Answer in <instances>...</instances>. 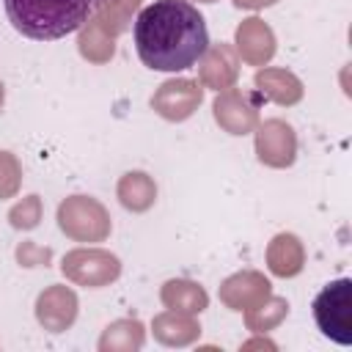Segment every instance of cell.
<instances>
[{
	"label": "cell",
	"mask_w": 352,
	"mask_h": 352,
	"mask_svg": "<svg viewBox=\"0 0 352 352\" xmlns=\"http://www.w3.org/2000/svg\"><path fill=\"white\" fill-rule=\"evenodd\" d=\"M77 316V297L66 286H50L36 300V319L50 330L60 333L66 330Z\"/></svg>",
	"instance_id": "11"
},
{
	"label": "cell",
	"mask_w": 352,
	"mask_h": 352,
	"mask_svg": "<svg viewBox=\"0 0 352 352\" xmlns=\"http://www.w3.org/2000/svg\"><path fill=\"white\" fill-rule=\"evenodd\" d=\"M256 154L270 168H289L294 162V157H297V135H294V129L280 118L264 121L258 126V132H256Z\"/></svg>",
	"instance_id": "6"
},
{
	"label": "cell",
	"mask_w": 352,
	"mask_h": 352,
	"mask_svg": "<svg viewBox=\"0 0 352 352\" xmlns=\"http://www.w3.org/2000/svg\"><path fill=\"white\" fill-rule=\"evenodd\" d=\"M239 8H264V6H272L278 0H234Z\"/></svg>",
	"instance_id": "25"
},
{
	"label": "cell",
	"mask_w": 352,
	"mask_h": 352,
	"mask_svg": "<svg viewBox=\"0 0 352 352\" xmlns=\"http://www.w3.org/2000/svg\"><path fill=\"white\" fill-rule=\"evenodd\" d=\"M138 6H140V0H99V6H96V11H94L91 19L110 38H116L118 33H124L129 28V19L138 11Z\"/></svg>",
	"instance_id": "18"
},
{
	"label": "cell",
	"mask_w": 352,
	"mask_h": 352,
	"mask_svg": "<svg viewBox=\"0 0 352 352\" xmlns=\"http://www.w3.org/2000/svg\"><path fill=\"white\" fill-rule=\"evenodd\" d=\"M201 3H214V0H201Z\"/></svg>",
	"instance_id": "27"
},
{
	"label": "cell",
	"mask_w": 352,
	"mask_h": 352,
	"mask_svg": "<svg viewBox=\"0 0 352 352\" xmlns=\"http://www.w3.org/2000/svg\"><path fill=\"white\" fill-rule=\"evenodd\" d=\"M96 6L99 0H6V14L22 36L55 41L80 30Z\"/></svg>",
	"instance_id": "2"
},
{
	"label": "cell",
	"mask_w": 352,
	"mask_h": 352,
	"mask_svg": "<svg viewBox=\"0 0 352 352\" xmlns=\"http://www.w3.org/2000/svg\"><path fill=\"white\" fill-rule=\"evenodd\" d=\"M8 220H11L14 228H22V231L36 228L38 220H41V201H38V195L22 198V201L8 212Z\"/></svg>",
	"instance_id": "22"
},
{
	"label": "cell",
	"mask_w": 352,
	"mask_h": 352,
	"mask_svg": "<svg viewBox=\"0 0 352 352\" xmlns=\"http://www.w3.org/2000/svg\"><path fill=\"white\" fill-rule=\"evenodd\" d=\"M160 297H162L165 308L182 311V314H201L206 308V302H209L206 292L192 280H168L162 286Z\"/></svg>",
	"instance_id": "16"
},
{
	"label": "cell",
	"mask_w": 352,
	"mask_h": 352,
	"mask_svg": "<svg viewBox=\"0 0 352 352\" xmlns=\"http://www.w3.org/2000/svg\"><path fill=\"white\" fill-rule=\"evenodd\" d=\"M286 311H289V305H286V300H280V297H267L264 302H258V305H253V308H248L245 311V322H248V327L250 330H270V327H275L283 316H286Z\"/></svg>",
	"instance_id": "21"
},
{
	"label": "cell",
	"mask_w": 352,
	"mask_h": 352,
	"mask_svg": "<svg viewBox=\"0 0 352 352\" xmlns=\"http://www.w3.org/2000/svg\"><path fill=\"white\" fill-rule=\"evenodd\" d=\"M80 52H82V58H88L94 63H104L116 52V38H110L94 19H88L80 33Z\"/></svg>",
	"instance_id": "19"
},
{
	"label": "cell",
	"mask_w": 352,
	"mask_h": 352,
	"mask_svg": "<svg viewBox=\"0 0 352 352\" xmlns=\"http://www.w3.org/2000/svg\"><path fill=\"white\" fill-rule=\"evenodd\" d=\"M302 261H305V250L294 234H278L267 248V264L280 278L297 275L302 270Z\"/></svg>",
	"instance_id": "14"
},
{
	"label": "cell",
	"mask_w": 352,
	"mask_h": 352,
	"mask_svg": "<svg viewBox=\"0 0 352 352\" xmlns=\"http://www.w3.org/2000/svg\"><path fill=\"white\" fill-rule=\"evenodd\" d=\"M198 74H201V82L206 88H214V91H226L234 85L236 74H239V60H236V52L231 50V44H209L206 52L198 58Z\"/></svg>",
	"instance_id": "9"
},
{
	"label": "cell",
	"mask_w": 352,
	"mask_h": 352,
	"mask_svg": "<svg viewBox=\"0 0 352 352\" xmlns=\"http://www.w3.org/2000/svg\"><path fill=\"white\" fill-rule=\"evenodd\" d=\"M135 50L154 72H182L209 47L201 11L187 0H154L135 19Z\"/></svg>",
	"instance_id": "1"
},
{
	"label": "cell",
	"mask_w": 352,
	"mask_h": 352,
	"mask_svg": "<svg viewBox=\"0 0 352 352\" xmlns=\"http://www.w3.org/2000/svg\"><path fill=\"white\" fill-rule=\"evenodd\" d=\"M214 121L231 135H248L258 124V104L239 88H226L214 99Z\"/></svg>",
	"instance_id": "7"
},
{
	"label": "cell",
	"mask_w": 352,
	"mask_h": 352,
	"mask_svg": "<svg viewBox=\"0 0 352 352\" xmlns=\"http://www.w3.org/2000/svg\"><path fill=\"white\" fill-rule=\"evenodd\" d=\"M58 226L77 242H102L110 234V214L96 198L72 195L58 206Z\"/></svg>",
	"instance_id": "4"
},
{
	"label": "cell",
	"mask_w": 352,
	"mask_h": 352,
	"mask_svg": "<svg viewBox=\"0 0 352 352\" xmlns=\"http://www.w3.org/2000/svg\"><path fill=\"white\" fill-rule=\"evenodd\" d=\"M63 275L80 286H107L110 280L118 278L121 272V261L107 253V250H99V248H80V250H72L63 256V264H60Z\"/></svg>",
	"instance_id": "5"
},
{
	"label": "cell",
	"mask_w": 352,
	"mask_h": 352,
	"mask_svg": "<svg viewBox=\"0 0 352 352\" xmlns=\"http://www.w3.org/2000/svg\"><path fill=\"white\" fill-rule=\"evenodd\" d=\"M16 258H19V264H25V267H38V264L47 267L50 250H47V248H36L33 242H25V245L16 250Z\"/></svg>",
	"instance_id": "24"
},
{
	"label": "cell",
	"mask_w": 352,
	"mask_h": 352,
	"mask_svg": "<svg viewBox=\"0 0 352 352\" xmlns=\"http://www.w3.org/2000/svg\"><path fill=\"white\" fill-rule=\"evenodd\" d=\"M314 319L319 330L336 344H352V280H330L314 300Z\"/></svg>",
	"instance_id": "3"
},
{
	"label": "cell",
	"mask_w": 352,
	"mask_h": 352,
	"mask_svg": "<svg viewBox=\"0 0 352 352\" xmlns=\"http://www.w3.org/2000/svg\"><path fill=\"white\" fill-rule=\"evenodd\" d=\"M22 182V165L11 151H0V201L11 198L19 190Z\"/></svg>",
	"instance_id": "23"
},
{
	"label": "cell",
	"mask_w": 352,
	"mask_h": 352,
	"mask_svg": "<svg viewBox=\"0 0 352 352\" xmlns=\"http://www.w3.org/2000/svg\"><path fill=\"white\" fill-rule=\"evenodd\" d=\"M3 99H6V91H3V82H0V107H3Z\"/></svg>",
	"instance_id": "26"
},
{
	"label": "cell",
	"mask_w": 352,
	"mask_h": 352,
	"mask_svg": "<svg viewBox=\"0 0 352 352\" xmlns=\"http://www.w3.org/2000/svg\"><path fill=\"white\" fill-rule=\"evenodd\" d=\"M201 333V327L192 322V314H182V311H168V314H160L154 319V336L162 341V344H190L195 336Z\"/></svg>",
	"instance_id": "17"
},
{
	"label": "cell",
	"mask_w": 352,
	"mask_h": 352,
	"mask_svg": "<svg viewBox=\"0 0 352 352\" xmlns=\"http://www.w3.org/2000/svg\"><path fill=\"white\" fill-rule=\"evenodd\" d=\"M236 47L242 60H248L250 66H264L275 55V36L267 22L250 16L236 28Z\"/></svg>",
	"instance_id": "12"
},
{
	"label": "cell",
	"mask_w": 352,
	"mask_h": 352,
	"mask_svg": "<svg viewBox=\"0 0 352 352\" xmlns=\"http://www.w3.org/2000/svg\"><path fill=\"white\" fill-rule=\"evenodd\" d=\"M143 344V324L138 319H121V322H113L102 341H99V349H138Z\"/></svg>",
	"instance_id": "20"
},
{
	"label": "cell",
	"mask_w": 352,
	"mask_h": 352,
	"mask_svg": "<svg viewBox=\"0 0 352 352\" xmlns=\"http://www.w3.org/2000/svg\"><path fill=\"white\" fill-rule=\"evenodd\" d=\"M118 201L132 212H146L157 201V184L143 170H129L118 182Z\"/></svg>",
	"instance_id": "15"
},
{
	"label": "cell",
	"mask_w": 352,
	"mask_h": 352,
	"mask_svg": "<svg viewBox=\"0 0 352 352\" xmlns=\"http://www.w3.org/2000/svg\"><path fill=\"white\" fill-rule=\"evenodd\" d=\"M270 297V280L261 272H236L228 280H223L220 286V300L231 308V311H248L258 302H264Z\"/></svg>",
	"instance_id": "10"
},
{
	"label": "cell",
	"mask_w": 352,
	"mask_h": 352,
	"mask_svg": "<svg viewBox=\"0 0 352 352\" xmlns=\"http://www.w3.org/2000/svg\"><path fill=\"white\" fill-rule=\"evenodd\" d=\"M258 94L278 104H294L302 99V82L286 69H258L253 77Z\"/></svg>",
	"instance_id": "13"
},
{
	"label": "cell",
	"mask_w": 352,
	"mask_h": 352,
	"mask_svg": "<svg viewBox=\"0 0 352 352\" xmlns=\"http://www.w3.org/2000/svg\"><path fill=\"white\" fill-rule=\"evenodd\" d=\"M204 91L195 80H168L151 96V107L168 121H184L201 104Z\"/></svg>",
	"instance_id": "8"
}]
</instances>
